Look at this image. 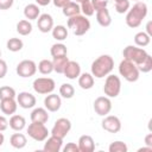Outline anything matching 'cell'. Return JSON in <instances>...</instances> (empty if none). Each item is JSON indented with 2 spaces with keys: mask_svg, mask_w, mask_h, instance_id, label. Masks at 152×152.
Instances as JSON below:
<instances>
[{
  "mask_svg": "<svg viewBox=\"0 0 152 152\" xmlns=\"http://www.w3.org/2000/svg\"><path fill=\"white\" fill-rule=\"evenodd\" d=\"M8 125L10 127L13 129V131H17V132H20L25 128L26 126V120L23 115H19V114H13L11 115L10 118V121H8Z\"/></svg>",
  "mask_w": 152,
  "mask_h": 152,
  "instance_id": "obj_21",
  "label": "cell"
},
{
  "mask_svg": "<svg viewBox=\"0 0 152 152\" xmlns=\"http://www.w3.org/2000/svg\"><path fill=\"white\" fill-rule=\"evenodd\" d=\"M17 94L14 88L10 87V86H2L0 87V100L4 99H15Z\"/></svg>",
  "mask_w": 152,
  "mask_h": 152,
  "instance_id": "obj_36",
  "label": "cell"
},
{
  "mask_svg": "<svg viewBox=\"0 0 152 152\" xmlns=\"http://www.w3.org/2000/svg\"><path fill=\"white\" fill-rule=\"evenodd\" d=\"M81 74V65L75 61H69L65 65L63 75L69 80H76Z\"/></svg>",
  "mask_w": 152,
  "mask_h": 152,
  "instance_id": "obj_17",
  "label": "cell"
},
{
  "mask_svg": "<svg viewBox=\"0 0 152 152\" xmlns=\"http://www.w3.org/2000/svg\"><path fill=\"white\" fill-rule=\"evenodd\" d=\"M14 0H0V10H10L13 6Z\"/></svg>",
  "mask_w": 152,
  "mask_h": 152,
  "instance_id": "obj_42",
  "label": "cell"
},
{
  "mask_svg": "<svg viewBox=\"0 0 152 152\" xmlns=\"http://www.w3.org/2000/svg\"><path fill=\"white\" fill-rule=\"evenodd\" d=\"M138 151H139V152H141V151H142V152H152V147H151V146H145V147L139 148Z\"/></svg>",
  "mask_w": 152,
  "mask_h": 152,
  "instance_id": "obj_49",
  "label": "cell"
},
{
  "mask_svg": "<svg viewBox=\"0 0 152 152\" xmlns=\"http://www.w3.org/2000/svg\"><path fill=\"white\" fill-rule=\"evenodd\" d=\"M86 1H88V0H75V2H77V4H82V2H86Z\"/></svg>",
  "mask_w": 152,
  "mask_h": 152,
  "instance_id": "obj_51",
  "label": "cell"
},
{
  "mask_svg": "<svg viewBox=\"0 0 152 152\" xmlns=\"http://www.w3.org/2000/svg\"><path fill=\"white\" fill-rule=\"evenodd\" d=\"M133 1H135V2H137V1H140V0H133Z\"/></svg>",
  "mask_w": 152,
  "mask_h": 152,
  "instance_id": "obj_52",
  "label": "cell"
},
{
  "mask_svg": "<svg viewBox=\"0 0 152 152\" xmlns=\"http://www.w3.org/2000/svg\"><path fill=\"white\" fill-rule=\"evenodd\" d=\"M70 129H71V121L66 118H59L53 124V127L51 129V135L64 139L70 132Z\"/></svg>",
  "mask_w": 152,
  "mask_h": 152,
  "instance_id": "obj_9",
  "label": "cell"
},
{
  "mask_svg": "<svg viewBox=\"0 0 152 152\" xmlns=\"http://www.w3.org/2000/svg\"><path fill=\"white\" fill-rule=\"evenodd\" d=\"M15 97H17V103L19 104V107H21L24 109L33 108L37 103L36 96L28 91H20Z\"/></svg>",
  "mask_w": 152,
  "mask_h": 152,
  "instance_id": "obj_13",
  "label": "cell"
},
{
  "mask_svg": "<svg viewBox=\"0 0 152 152\" xmlns=\"http://www.w3.org/2000/svg\"><path fill=\"white\" fill-rule=\"evenodd\" d=\"M17 32L20 36H27L32 32V24L27 19H23L17 23Z\"/></svg>",
  "mask_w": 152,
  "mask_h": 152,
  "instance_id": "obj_29",
  "label": "cell"
},
{
  "mask_svg": "<svg viewBox=\"0 0 152 152\" xmlns=\"http://www.w3.org/2000/svg\"><path fill=\"white\" fill-rule=\"evenodd\" d=\"M77 78H78V86L82 89L88 90V89H91L94 87V76L91 74L83 72V74H80V76Z\"/></svg>",
  "mask_w": 152,
  "mask_h": 152,
  "instance_id": "obj_23",
  "label": "cell"
},
{
  "mask_svg": "<svg viewBox=\"0 0 152 152\" xmlns=\"http://www.w3.org/2000/svg\"><path fill=\"white\" fill-rule=\"evenodd\" d=\"M52 0H36L38 6H48Z\"/></svg>",
  "mask_w": 152,
  "mask_h": 152,
  "instance_id": "obj_47",
  "label": "cell"
},
{
  "mask_svg": "<svg viewBox=\"0 0 152 152\" xmlns=\"http://www.w3.org/2000/svg\"><path fill=\"white\" fill-rule=\"evenodd\" d=\"M145 145L152 147V133H148V134L145 137Z\"/></svg>",
  "mask_w": 152,
  "mask_h": 152,
  "instance_id": "obj_46",
  "label": "cell"
},
{
  "mask_svg": "<svg viewBox=\"0 0 152 152\" xmlns=\"http://www.w3.org/2000/svg\"><path fill=\"white\" fill-rule=\"evenodd\" d=\"M94 110L100 116H106L112 110V101L108 96H99L95 99L93 103Z\"/></svg>",
  "mask_w": 152,
  "mask_h": 152,
  "instance_id": "obj_11",
  "label": "cell"
},
{
  "mask_svg": "<svg viewBox=\"0 0 152 152\" xmlns=\"http://www.w3.org/2000/svg\"><path fill=\"white\" fill-rule=\"evenodd\" d=\"M119 74L120 76H122L127 82H137L139 78V74L140 71L138 70L137 65L128 61V59H122L119 64Z\"/></svg>",
  "mask_w": 152,
  "mask_h": 152,
  "instance_id": "obj_4",
  "label": "cell"
},
{
  "mask_svg": "<svg viewBox=\"0 0 152 152\" xmlns=\"http://www.w3.org/2000/svg\"><path fill=\"white\" fill-rule=\"evenodd\" d=\"M7 74V63L0 58V80L4 78Z\"/></svg>",
  "mask_w": 152,
  "mask_h": 152,
  "instance_id": "obj_43",
  "label": "cell"
},
{
  "mask_svg": "<svg viewBox=\"0 0 152 152\" xmlns=\"http://www.w3.org/2000/svg\"><path fill=\"white\" fill-rule=\"evenodd\" d=\"M114 69V59L109 55H101L99 56L90 66L91 75L95 78H103L104 76L109 75Z\"/></svg>",
  "mask_w": 152,
  "mask_h": 152,
  "instance_id": "obj_2",
  "label": "cell"
},
{
  "mask_svg": "<svg viewBox=\"0 0 152 152\" xmlns=\"http://www.w3.org/2000/svg\"><path fill=\"white\" fill-rule=\"evenodd\" d=\"M18 103L14 99H4L0 100V110L6 115H13L17 112Z\"/></svg>",
  "mask_w": 152,
  "mask_h": 152,
  "instance_id": "obj_19",
  "label": "cell"
},
{
  "mask_svg": "<svg viewBox=\"0 0 152 152\" xmlns=\"http://www.w3.org/2000/svg\"><path fill=\"white\" fill-rule=\"evenodd\" d=\"M77 145H78L80 152H93L95 150L94 139H93V137H90L88 134L81 135L77 141Z\"/></svg>",
  "mask_w": 152,
  "mask_h": 152,
  "instance_id": "obj_18",
  "label": "cell"
},
{
  "mask_svg": "<svg viewBox=\"0 0 152 152\" xmlns=\"http://www.w3.org/2000/svg\"><path fill=\"white\" fill-rule=\"evenodd\" d=\"M27 134L36 141H45V139L49 137V131L45 124L31 121V124L27 127Z\"/></svg>",
  "mask_w": 152,
  "mask_h": 152,
  "instance_id": "obj_8",
  "label": "cell"
},
{
  "mask_svg": "<svg viewBox=\"0 0 152 152\" xmlns=\"http://www.w3.org/2000/svg\"><path fill=\"white\" fill-rule=\"evenodd\" d=\"M150 42H151V37H150L146 32H144V31L138 32V33H135V36H134V43H135V45L139 46V48H145V46H147V45L150 44Z\"/></svg>",
  "mask_w": 152,
  "mask_h": 152,
  "instance_id": "obj_30",
  "label": "cell"
},
{
  "mask_svg": "<svg viewBox=\"0 0 152 152\" xmlns=\"http://www.w3.org/2000/svg\"><path fill=\"white\" fill-rule=\"evenodd\" d=\"M62 146H63V139L55 137V135H51V137H48L45 139V144H44L43 150L45 152H59L62 150Z\"/></svg>",
  "mask_w": 152,
  "mask_h": 152,
  "instance_id": "obj_16",
  "label": "cell"
},
{
  "mask_svg": "<svg viewBox=\"0 0 152 152\" xmlns=\"http://www.w3.org/2000/svg\"><path fill=\"white\" fill-rule=\"evenodd\" d=\"M8 127V120L6 119V116L0 115V132L6 131Z\"/></svg>",
  "mask_w": 152,
  "mask_h": 152,
  "instance_id": "obj_44",
  "label": "cell"
},
{
  "mask_svg": "<svg viewBox=\"0 0 152 152\" xmlns=\"http://www.w3.org/2000/svg\"><path fill=\"white\" fill-rule=\"evenodd\" d=\"M0 57H1V50H0Z\"/></svg>",
  "mask_w": 152,
  "mask_h": 152,
  "instance_id": "obj_53",
  "label": "cell"
},
{
  "mask_svg": "<svg viewBox=\"0 0 152 152\" xmlns=\"http://www.w3.org/2000/svg\"><path fill=\"white\" fill-rule=\"evenodd\" d=\"M68 27L71 28L75 36H83L90 28V21L86 15H74L68 19Z\"/></svg>",
  "mask_w": 152,
  "mask_h": 152,
  "instance_id": "obj_3",
  "label": "cell"
},
{
  "mask_svg": "<svg viewBox=\"0 0 152 152\" xmlns=\"http://www.w3.org/2000/svg\"><path fill=\"white\" fill-rule=\"evenodd\" d=\"M62 12L65 17L70 18V17H74V15H77L81 13V7H80V4L75 2V1H70L68 2L63 8H62Z\"/></svg>",
  "mask_w": 152,
  "mask_h": 152,
  "instance_id": "obj_26",
  "label": "cell"
},
{
  "mask_svg": "<svg viewBox=\"0 0 152 152\" xmlns=\"http://www.w3.org/2000/svg\"><path fill=\"white\" fill-rule=\"evenodd\" d=\"M33 90L40 95H48L52 93L56 88V83L50 77H38L32 83Z\"/></svg>",
  "mask_w": 152,
  "mask_h": 152,
  "instance_id": "obj_7",
  "label": "cell"
},
{
  "mask_svg": "<svg viewBox=\"0 0 152 152\" xmlns=\"http://www.w3.org/2000/svg\"><path fill=\"white\" fill-rule=\"evenodd\" d=\"M122 56L125 59H128L133 62L135 65H138L145 59V57L147 56V52L145 49L139 48L137 45H127L122 50Z\"/></svg>",
  "mask_w": 152,
  "mask_h": 152,
  "instance_id": "obj_5",
  "label": "cell"
},
{
  "mask_svg": "<svg viewBox=\"0 0 152 152\" xmlns=\"http://www.w3.org/2000/svg\"><path fill=\"white\" fill-rule=\"evenodd\" d=\"M75 95V88L70 83H63L59 87V96L64 99H71Z\"/></svg>",
  "mask_w": 152,
  "mask_h": 152,
  "instance_id": "obj_34",
  "label": "cell"
},
{
  "mask_svg": "<svg viewBox=\"0 0 152 152\" xmlns=\"http://www.w3.org/2000/svg\"><path fill=\"white\" fill-rule=\"evenodd\" d=\"M146 33L151 37L152 36V21H148L147 24H146Z\"/></svg>",
  "mask_w": 152,
  "mask_h": 152,
  "instance_id": "obj_48",
  "label": "cell"
},
{
  "mask_svg": "<svg viewBox=\"0 0 152 152\" xmlns=\"http://www.w3.org/2000/svg\"><path fill=\"white\" fill-rule=\"evenodd\" d=\"M114 6H115V11L119 14H124L129 10L131 4L129 0H114Z\"/></svg>",
  "mask_w": 152,
  "mask_h": 152,
  "instance_id": "obj_37",
  "label": "cell"
},
{
  "mask_svg": "<svg viewBox=\"0 0 152 152\" xmlns=\"http://www.w3.org/2000/svg\"><path fill=\"white\" fill-rule=\"evenodd\" d=\"M15 71L20 77H24V78L31 77L37 72V64L31 59H23L21 62L18 63Z\"/></svg>",
  "mask_w": 152,
  "mask_h": 152,
  "instance_id": "obj_10",
  "label": "cell"
},
{
  "mask_svg": "<svg viewBox=\"0 0 152 152\" xmlns=\"http://www.w3.org/2000/svg\"><path fill=\"white\" fill-rule=\"evenodd\" d=\"M71 0H52V2H53V5L56 6V7H59V8H63L68 2H70Z\"/></svg>",
  "mask_w": 152,
  "mask_h": 152,
  "instance_id": "obj_45",
  "label": "cell"
},
{
  "mask_svg": "<svg viewBox=\"0 0 152 152\" xmlns=\"http://www.w3.org/2000/svg\"><path fill=\"white\" fill-rule=\"evenodd\" d=\"M63 152H80L78 145L75 144V142H68V144L63 147Z\"/></svg>",
  "mask_w": 152,
  "mask_h": 152,
  "instance_id": "obj_41",
  "label": "cell"
},
{
  "mask_svg": "<svg viewBox=\"0 0 152 152\" xmlns=\"http://www.w3.org/2000/svg\"><path fill=\"white\" fill-rule=\"evenodd\" d=\"M10 144L12 145V147L20 150V148H24L26 146L27 139L23 133H14L10 138Z\"/></svg>",
  "mask_w": 152,
  "mask_h": 152,
  "instance_id": "obj_25",
  "label": "cell"
},
{
  "mask_svg": "<svg viewBox=\"0 0 152 152\" xmlns=\"http://www.w3.org/2000/svg\"><path fill=\"white\" fill-rule=\"evenodd\" d=\"M127 150H128V147H127L126 142L120 141V140L113 141L108 146V151L109 152H127Z\"/></svg>",
  "mask_w": 152,
  "mask_h": 152,
  "instance_id": "obj_38",
  "label": "cell"
},
{
  "mask_svg": "<svg viewBox=\"0 0 152 152\" xmlns=\"http://www.w3.org/2000/svg\"><path fill=\"white\" fill-rule=\"evenodd\" d=\"M6 48L11 52H18L24 48V43L20 38H10L6 43Z\"/></svg>",
  "mask_w": 152,
  "mask_h": 152,
  "instance_id": "obj_32",
  "label": "cell"
},
{
  "mask_svg": "<svg viewBox=\"0 0 152 152\" xmlns=\"http://www.w3.org/2000/svg\"><path fill=\"white\" fill-rule=\"evenodd\" d=\"M80 7H81V12H82L83 15H86V17H90V15H93L94 12H95V10H94V7H93L90 0L80 4Z\"/></svg>",
  "mask_w": 152,
  "mask_h": 152,
  "instance_id": "obj_39",
  "label": "cell"
},
{
  "mask_svg": "<svg viewBox=\"0 0 152 152\" xmlns=\"http://www.w3.org/2000/svg\"><path fill=\"white\" fill-rule=\"evenodd\" d=\"M121 91V80L116 75H107L104 86H103V93L108 97H116Z\"/></svg>",
  "mask_w": 152,
  "mask_h": 152,
  "instance_id": "obj_6",
  "label": "cell"
},
{
  "mask_svg": "<svg viewBox=\"0 0 152 152\" xmlns=\"http://www.w3.org/2000/svg\"><path fill=\"white\" fill-rule=\"evenodd\" d=\"M37 26H38V30L43 33L51 32L53 27V18L49 13L39 14V17L37 18Z\"/></svg>",
  "mask_w": 152,
  "mask_h": 152,
  "instance_id": "obj_14",
  "label": "cell"
},
{
  "mask_svg": "<svg viewBox=\"0 0 152 152\" xmlns=\"http://www.w3.org/2000/svg\"><path fill=\"white\" fill-rule=\"evenodd\" d=\"M51 33H52V37L58 42H63L68 38V28L63 25L53 26L51 30Z\"/></svg>",
  "mask_w": 152,
  "mask_h": 152,
  "instance_id": "obj_27",
  "label": "cell"
},
{
  "mask_svg": "<svg viewBox=\"0 0 152 152\" xmlns=\"http://www.w3.org/2000/svg\"><path fill=\"white\" fill-rule=\"evenodd\" d=\"M4 141H5V137H4V134L0 132V146L4 144Z\"/></svg>",
  "mask_w": 152,
  "mask_h": 152,
  "instance_id": "obj_50",
  "label": "cell"
},
{
  "mask_svg": "<svg viewBox=\"0 0 152 152\" xmlns=\"http://www.w3.org/2000/svg\"><path fill=\"white\" fill-rule=\"evenodd\" d=\"M102 128L109 133H118L121 129V121L115 115H106L101 122Z\"/></svg>",
  "mask_w": 152,
  "mask_h": 152,
  "instance_id": "obj_12",
  "label": "cell"
},
{
  "mask_svg": "<svg viewBox=\"0 0 152 152\" xmlns=\"http://www.w3.org/2000/svg\"><path fill=\"white\" fill-rule=\"evenodd\" d=\"M61 106H62V100H61V96L57 94L50 93L44 99V107L49 112H57L59 110Z\"/></svg>",
  "mask_w": 152,
  "mask_h": 152,
  "instance_id": "obj_15",
  "label": "cell"
},
{
  "mask_svg": "<svg viewBox=\"0 0 152 152\" xmlns=\"http://www.w3.org/2000/svg\"><path fill=\"white\" fill-rule=\"evenodd\" d=\"M96 21L102 27H108L112 24V17L107 8H102L96 11Z\"/></svg>",
  "mask_w": 152,
  "mask_h": 152,
  "instance_id": "obj_22",
  "label": "cell"
},
{
  "mask_svg": "<svg viewBox=\"0 0 152 152\" xmlns=\"http://www.w3.org/2000/svg\"><path fill=\"white\" fill-rule=\"evenodd\" d=\"M40 14L39 6L37 4H28L24 7V15L27 20H36Z\"/></svg>",
  "mask_w": 152,
  "mask_h": 152,
  "instance_id": "obj_24",
  "label": "cell"
},
{
  "mask_svg": "<svg viewBox=\"0 0 152 152\" xmlns=\"http://www.w3.org/2000/svg\"><path fill=\"white\" fill-rule=\"evenodd\" d=\"M90 1H91V5L95 12L102 8H107V5H108V0H90Z\"/></svg>",
  "mask_w": 152,
  "mask_h": 152,
  "instance_id": "obj_40",
  "label": "cell"
},
{
  "mask_svg": "<svg viewBox=\"0 0 152 152\" xmlns=\"http://www.w3.org/2000/svg\"><path fill=\"white\" fill-rule=\"evenodd\" d=\"M37 70L42 74V75H50L53 71V65H52V61L50 59H42L38 65H37Z\"/></svg>",
  "mask_w": 152,
  "mask_h": 152,
  "instance_id": "obj_31",
  "label": "cell"
},
{
  "mask_svg": "<svg viewBox=\"0 0 152 152\" xmlns=\"http://www.w3.org/2000/svg\"><path fill=\"white\" fill-rule=\"evenodd\" d=\"M146 15H147V5L142 1H137L126 12V18H125L126 25L131 28H135L141 25Z\"/></svg>",
  "mask_w": 152,
  "mask_h": 152,
  "instance_id": "obj_1",
  "label": "cell"
},
{
  "mask_svg": "<svg viewBox=\"0 0 152 152\" xmlns=\"http://www.w3.org/2000/svg\"><path fill=\"white\" fill-rule=\"evenodd\" d=\"M137 68H138V70L140 72H144V74L150 72L152 70V57H151V55L147 53V56L145 57V59L140 64H138Z\"/></svg>",
  "mask_w": 152,
  "mask_h": 152,
  "instance_id": "obj_35",
  "label": "cell"
},
{
  "mask_svg": "<svg viewBox=\"0 0 152 152\" xmlns=\"http://www.w3.org/2000/svg\"><path fill=\"white\" fill-rule=\"evenodd\" d=\"M50 53L52 57H59V56H66L68 55V49L63 43H56L51 46Z\"/></svg>",
  "mask_w": 152,
  "mask_h": 152,
  "instance_id": "obj_33",
  "label": "cell"
},
{
  "mask_svg": "<svg viewBox=\"0 0 152 152\" xmlns=\"http://www.w3.org/2000/svg\"><path fill=\"white\" fill-rule=\"evenodd\" d=\"M69 62V58L66 56H59V57H53L52 59V65H53V71L57 74H63L66 63Z\"/></svg>",
  "mask_w": 152,
  "mask_h": 152,
  "instance_id": "obj_28",
  "label": "cell"
},
{
  "mask_svg": "<svg viewBox=\"0 0 152 152\" xmlns=\"http://www.w3.org/2000/svg\"><path fill=\"white\" fill-rule=\"evenodd\" d=\"M31 121L32 122H40V124H46L49 120V114H48V109L46 108H42V107H37L31 112Z\"/></svg>",
  "mask_w": 152,
  "mask_h": 152,
  "instance_id": "obj_20",
  "label": "cell"
}]
</instances>
